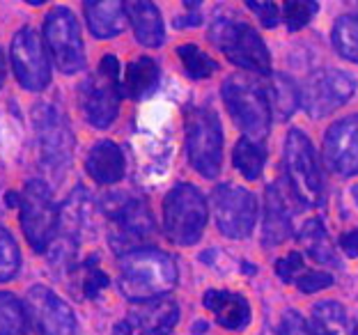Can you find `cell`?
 I'll return each instance as SVG.
<instances>
[{"mask_svg":"<svg viewBox=\"0 0 358 335\" xmlns=\"http://www.w3.org/2000/svg\"><path fill=\"white\" fill-rule=\"evenodd\" d=\"M117 285L134 301L164 297L177 285V264L159 248H134L117 259Z\"/></svg>","mask_w":358,"mask_h":335,"instance_id":"6da1fadb","label":"cell"},{"mask_svg":"<svg viewBox=\"0 0 358 335\" xmlns=\"http://www.w3.org/2000/svg\"><path fill=\"white\" fill-rule=\"evenodd\" d=\"M223 101L248 141L262 143L271 129V106H268L266 90L246 76H227L223 80Z\"/></svg>","mask_w":358,"mask_h":335,"instance_id":"7a4b0ae2","label":"cell"},{"mask_svg":"<svg viewBox=\"0 0 358 335\" xmlns=\"http://www.w3.org/2000/svg\"><path fill=\"white\" fill-rule=\"evenodd\" d=\"M186 157L193 170L214 179L223 166V129L216 111L209 106H193L186 111Z\"/></svg>","mask_w":358,"mask_h":335,"instance_id":"3957f363","label":"cell"},{"mask_svg":"<svg viewBox=\"0 0 358 335\" xmlns=\"http://www.w3.org/2000/svg\"><path fill=\"white\" fill-rule=\"evenodd\" d=\"M209 42L237 67L257 73L271 71V55H268L264 39L248 23L221 16V19L211 23Z\"/></svg>","mask_w":358,"mask_h":335,"instance_id":"277c9868","label":"cell"},{"mask_svg":"<svg viewBox=\"0 0 358 335\" xmlns=\"http://www.w3.org/2000/svg\"><path fill=\"white\" fill-rule=\"evenodd\" d=\"M122 83L120 60L115 55H103L99 69L87 76L78 87V101L85 120L96 129H106L115 122L120 113Z\"/></svg>","mask_w":358,"mask_h":335,"instance_id":"5b68a950","label":"cell"},{"mask_svg":"<svg viewBox=\"0 0 358 335\" xmlns=\"http://www.w3.org/2000/svg\"><path fill=\"white\" fill-rule=\"evenodd\" d=\"M207 225V200L193 184H177L164 200L166 236L179 246H193L200 241Z\"/></svg>","mask_w":358,"mask_h":335,"instance_id":"8992f818","label":"cell"},{"mask_svg":"<svg viewBox=\"0 0 358 335\" xmlns=\"http://www.w3.org/2000/svg\"><path fill=\"white\" fill-rule=\"evenodd\" d=\"M32 120H35L42 168L58 177L62 170L69 168L71 157H74V134L69 129L67 115L55 104L39 101L32 111Z\"/></svg>","mask_w":358,"mask_h":335,"instance_id":"52a82bcc","label":"cell"},{"mask_svg":"<svg viewBox=\"0 0 358 335\" xmlns=\"http://www.w3.org/2000/svg\"><path fill=\"white\" fill-rule=\"evenodd\" d=\"M285 175L294 195L310 207L324 202V179L317 152L301 129H292L285 141Z\"/></svg>","mask_w":358,"mask_h":335,"instance_id":"ba28073f","label":"cell"},{"mask_svg":"<svg viewBox=\"0 0 358 335\" xmlns=\"http://www.w3.org/2000/svg\"><path fill=\"white\" fill-rule=\"evenodd\" d=\"M103 209L110 220V243L122 255L134 250L136 243L152 236L154 218L150 204L143 198H129L127 193H110V198L103 202Z\"/></svg>","mask_w":358,"mask_h":335,"instance_id":"9c48e42d","label":"cell"},{"mask_svg":"<svg viewBox=\"0 0 358 335\" xmlns=\"http://www.w3.org/2000/svg\"><path fill=\"white\" fill-rule=\"evenodd\" d=\"M21 227L35 252H46L58 232V209L42 179H30L19 195Z\"/></svg>","mask_w":358,"mask_h":335,"instance_id":"30bf717a","label":"cell"},{"mask_svg":"<svg viewBox=\"0 0 358 335\" xmlns=\"http://www.w3.org/2000/svg\"><path fill=\"white\" fill-rule=\"evenodd\" d=\"M44 39L53 62L62 73H76L85 67L83 37L78 21L67 7H55L44 19Z\"/></svg>","mask_w":358,"mask_h":335,"instance_id":"8fae6325","label":"cell"},{"mask_svg":"<svg viewBox=\"0 0 358 335\" xmlns=\"http://www.w3.org/2000/svg\"><path fill=\"white\" fill-rule=\"evenodd\" d=\"M216 225L230 239H246L250 236L257 220L255 195L237 184H221L211 193Z\"/></svg>","mask_w":358,"mask_h":335,"instance_id":"7c38bea8","label":"cell"},{"mask_svg":"<svg viewBox=\"0 0 358 335\" xmlns=\"http://www.w3.org/2000/svg\"><path fill=\"white\" fill-rule=\"evenodd\" d=\"M356 92V80L340 69H320L306 80L299 92L301 106L310 117H327L340 106H345Z\"/></svg>","mask_w":358,"mask_h":335,"instance_id":"4fadbf2b","label":"cell"},{"mask_svg":"<svg viewBox=\"0 0 358 335\" xmlns=\"http://www.w3.org/2000/svg\"><path fill=\"white\" fill-rule=\"evenodd\" d=\"M12 67L21 87L30 92H39L51 83V67H48L44 46L32 28H21L12 39Z\"/></svg>","mask_w":358,"mask_h":335,"instance_id":"5bb4252c","label":"cell"},{"mask_svg":"<svg viewBox=\"0 0 358 335\" xmlns=\"http://www.w3.org/2000/svg\"><path fill=\"white\" fill-rule=\"evenodd\" d=\"M26 317L39 335H76L71 308L44 285H35L26 297Z\"/></svg>","mask_w":358,"mask_h":335,"instance_id":"9a60e30c","label":"cell"},{"mask_svg":"<svg viewBox=\"0 0 358 335\" xmlns=\"http://www.w3.org/2000/svg\"><path fill=\"white\" fill-rule=\"evenodd\" d=\"M324 159L340 177L358 175V115L338 120L324 136Z\"/></svg>","mask_w":358,"mask_h":335,"instance_id":"2e32d148","label":"cell"},{"mask_svg":"<svg viewBox=\"0 0 358 335\" xmlns=\"http://www.w3.org/2000/svg\"><path fill=\"white\" fill-rule=\"evenodd\" d=\"M124 322L131 326L134 333L138 331L141 335H168L175 331L179 322V306L177 301L168 297L136 301Z\"/></svg>","mask_w":358,"mask_h":335,"instance_id":"e0dca14e","label":"cell"},{"mask_svg":"<svg viewBox=\"0 0 358 335\" xmlns=\"http://www.w3.org/2000/svg\"><path fill=\"white\" fill-rule=\"evenodd\" d=\"M202 304L214 313L216 322L227 331H243L250 324V306L241 294L227 290H209L202 297Z\"/></svg>","mask_w":358,"mask_h":335,"instance_id":"ac0fdd59","label":"cell"},{"mask_svg":"<svg viewBox=\"0 0 358 335\" xmlns=\"http://www.w3.org/2000/svg\"><path fill=\"white\" fill-rule=\"evenodd\" d=\"M124 168H127L124 154H122V150L113 141L94 143L85 159L87 175L101 186L117 184L124 177Z\"/></svg>","mask_w":358,"mask_h":335,"instance_id":"d6986e66","label":"cell"},{"mask_svg":"<svg viewBox=\"0 0 358 335\" xmlns=\"http://www.w3.org/2000/svg\"><path fill=\"white\" fill-rule=\"evenodd\" d=\"M127 19L131 21L134 35L143 46L157 48L164 44L166 30H164V19L157 5L148 3V0H134V3H124Z\"/></svg>","mask_w":358,"mask_h":335,"instance_id":"ffe728a7","label":"cell"},{"mask_svg":"<svg viewBox=\"0 0 358 335\" xmlns=\"http://www.w3.org/2000/svg\"><path fill=\"white\" fill-rule=\"evenodd\" d=\"M83 10L90 32L99 39L115 37L127 26L124 3H117V0H87L83 3Z\"/></svg>","mask_w":358,"mask_h":335,"instance_id":"44dd1931","label":"cell"},{"mask_svg":"<svg viewBox=\"0 0 358 335\" xmlns=\"http://www.w3.org/2000/svg\"><path fill=\"white\" fill-rule=\"evenodd\" d=\"M292 236V214L285 204V198L278 189V184H271L266 189L264 202V236L262 243L266 248L280 246Z\"/></svg>","mask_w":358,"mask_h":335,"instance_id":"7402d4cb","label":"cell"},{"mask_svg":"<svg viewBox=\"0 0 358 335\" xmlns=\"http://www.w3.org/2000/svg\"><path fill=\"white\" fill-rule=\"evenodd\" d=\"M92 200H90V193L83 186L71 191V195L64 202L62 211L58 214V225H62V234L64 239L74 241L78 234H83L90 223H92Z\"/></svg>","mask_w":358,"mask_h":335,"instance_id":"603a6c76","label":"cell"},{"mask_svg":"<svg viewBox=\"0 0 358 335\" xmlns=\"http://www.w3.org/2000/svg\"><path fill=\"white\" fill-rule=\"evenodd\" d=\"M315 335H358V324L338 301H320L313 308Z\"/></svg>","mask_w":358,"mask_h":335,"instance_id":"cb8c5ba5","label":"cell"},{"mask_svg":"<svg viewBox=\"0 0 358 335\" xmlns=\"http://www.w3.org/2000/svg\"><path fill=\"white\" fill-rule=\"evenodd\" d=\"M299 241L303 250L308 252V257H313L320 264H338V252L333 246L331 236L327 232V227L320 218H310L308 223L301 227Z\"/></svg>","mask_w":358,"mask_h":335,"instance_id":"d4e9b609","label":"cell"},{"mask_svg":"<svg viewBox=\"0 0 358 335\" xmlns=\"http://www.w3.org/2000/svg\"><path fill=\"white\" fill-rule=\"evenodd\" d=\"M159 85V64L152 58H138L127 67L124 73V92L131 99H143L154 92Z\"/></svg>","mask_w":358,"mask_h":335,"instance_id":"484cf974","label":"cell"},{"mask_svg":"<svg viewBox=\"0 0 358 335\" xmlns=\"http://www.w3.org/2000/svg\"><path fill=\"white\" fill-rule=\"evenodd\" d=\"M232 161H234V168L246 179H259L264 170L266 150L262 143H253V141H248V138H241V141L234 145Z\"/></svg>","mask_w":358,"mask_h":335,"instance_id":"4316f807","label":"cell"},{"mask_svg":"<svg viewBox=\"0 0 358 335\" xmlns=\"http://www.w3.org/2000/svg\"><path fill=\"white\" fill-rule=\"evenodd\" d=\"M333 46L343 58L358 62V14H345L333 23Z\"/></svg>","mask_w":358,"mask_h":335,"instance_id":"83f0119b","label":"cell"},{"mask_svg":"<svg viewBox=\"0 0 358 335\" xmlns=\"http://www.w3.org/2000/svg\"><path fill=\"white\" fill-rule=\"evenodd\" d=\"M28 329L26 308L14 294L0 292V335H23Z\"/></svg>","mask_w":358,"mask_h":335,"instance_id":"f1b7e54d","label":"cell"},{"mask_svg":"<svg viewBox=\"0 0 358 335\" xmlns=\"http://www.w3.org/2000/svg\"><path fill=\"white\" fill-rule=\"evenodd\" d=\"M177 55H179V60H182V64H184L186 76L193 78V80L209 78L218 67L216 60L202 51L200 46H195V44H182L177 48Z\"/></svg>","mask_w":358,"mask_h":335,"instance_id":"f546056e","label":"cell"},{"mask_svg":"<svg viewBox=\"0 0 358 335\" xmlns=\"http://www.w3.org/2000/svg\"><path fill=\"white\" fill-rule=\"evenodd\" d=\"M266 97H268V106H275L280 117H289L299 106V90L287 76H282V73L273 78V85L268 87Z\"/></svg>","mask_w":358,"mask_h":335,"instance_id":"4dcf8cb0","label":"cell"},{"mask_svg":"<svg viewBox=\"0 0 358 335\" xmlns=\"http://www.w3.org/2000/svg\"><path fill=\"white\" fill-rule=\"evenodd\" d=\"M21 252L16 246L14 236L0 225V283H7L19 273Z\"/></svg>","mask_w":358,"mask_h":335,"instance_id":"1f68e13d","label":"cell"},{"mask_svg":"<svg viewBox=\"0 0 358 335\" xmlns=\"http://www.w3.org/2000/svg\"><path fill=\"white\" fill-rule=\"evenodd\" d=\"M317 12H320V5L313 3V0H289V3L282 5V21L287 30L296 32L308 26Z\"/></svg>","mask_w":358,"mask_h":335,"instance_id":"d6a6232c","label":"cell"},{"mask_svg":"<svg viewBox=\"0 0 358 335\" xmlns=\"http://www.w3.org/2000/svg\"><path fill=\"white\" fill-rule=\"evenodd\" d=\"M96 262H99L96 255L87 257V262H83V283H80V287H83V297L87 299H96L108 287V276L96 266Z\"/></svg>","mask_w":358,"mask_h":335,"instance_id":"836d02e7","label":"cell"},{"mask_svg":"<svg viewBox=\"0 0 358 335\" xmlns=\"http://www.w3.org/2000/svg\"><path fill=\"white\" fill-rule=\"evenodd\" d=\"M306 271V264H303V255L299 250H292L289 255H285L282 259L275 262V276L280 278L282 283L287 285H294V280Z\"/></svg>","mask_w":358,"mask_h":335,"instance_id":"e575fe53","label":"cell"},{"mask_svg":"<svg viewBox=\"0 0 358 335\" xmlns=\"http://www.w3.org/2000/svg\"><path fill=\"white\" fill-rule=\"evenodd\" d=\"M294 285L303 294H315V292H320V290L331 287V285H333V276L327 273V271H308V269H306V271L294 280Z\"/></svg>","mask_w":358,"mask_h":335,"instance_id":"d590c367","label":"cell"},{"mask_svg":"<svg viewBox=\"0 0 358 335\" xmlns=\"http://www.w3.org/2000/svg\"><path fill=\"white\" fill-rule=\"evenodd\" d=\"M248 10H253L255 16L259 19L264 28H275L280 21V12H278V5L275 3H257V0H248Z\"/></svg>","mask_w":358,"mask_h":335,"instance_id":"8d00e7d4","label":"cell"},{"mask_svg":"<svg viewBox=\"0 0 358 335\" xmlns=\"http://www.w3.org/2000/svg\"><path fill=\"white\" fill-rule=\"evenodd\" d=\"M280 335H313L310 326L303 322V317L294 310L285 313L282 317V324H280Z\"/></svg>","mask_w":358,"mask_h":335,"instance_id":"74e56055","label":"cell"},{"mask_svg":"<svg viewBox=\"0 0 358 335\" xmlns=\"http://www.w3.org/2000/svg\"><path fill=\"white\" fill-rule=\"evenodd\" d=\"M340 250H345L349 257H358V227L340 234Z\"/></svg>","mask_w":358,"mask_h":335,"instance_id":"f35d334b","label":"cell"},{"mask_svg":"<svg viewBox=\"0 0 358 335\" xmlns=\"http://www.w3.org/2000/svg\"><path fill=\"white\" fill-rule=\"evenodd\" d=\"M198 23H200V14L195 12V14H189V16H184V19H175V28L198 26Z\"/></svg>","mask_w":358,"mask_h":335,"instance_id":"ab89813d","label":"cell"},{"mask_svg":"<svg viewBox=\"0 0 358 335\" xmlns=\"http://www.w3.org/2000/svg\"><path fill=\"white\" fill-rule=\"evenodd\" d=\"M113 335H134V331L127 322H120L115 329H113Z\"/></svg>","mask_w":358,"mask_h":335,"instance_id":"60d3db41","label":"cell"},{"mask_svg":"<svg viewBox=\"0 0 358 335\" xmlns=\"http://www.w3.org/2000/svg\"><path fill=\"white\" fill-rule=\"evenodd\" d=\"M5 76H7V67H5V53L3 48H0V87L5 83Z\"/></svg>","mask_w":358,"mask_h":335,"instance_id":"b9f144b4","label":"cell"},{"mask_svg":"<svg viewBox=\"0 0 358 335\" xmlns=\"http://www.w3.org/2000/svg\"><path fill=\"white\" fill-rule=\"evenodd\" d=\"M5 202H7V207H19V193H7V198H5Z\"/></svg>","mask_w":358,"mask_h":335,"instance_id":"7bdbcfd3","label":"cell"},{"mask_svg":"<svg viewBox=\"0 0 358 335\" xmlns=\"http://www.w3.org/2000/svg\"><path fill=\"white\" fill-rule=\"evenodd\" d=\"M207 331V322H195V326H193V329H191V333H195V335H200V333H205Z\"/></svg>","mask_w":358,"mask_h":335,"instance_id":"ee69618b","label":"cell"}]
</instances>
